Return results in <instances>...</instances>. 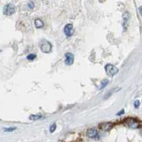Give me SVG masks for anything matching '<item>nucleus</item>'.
Wrapping results in <instances>:
<instances>
[{
    "label": "nucleus",
    "mask_w": 142,
    "mask_h": 142,
    "mask_svg": "<svg viewBox=\"0 0 142 142\" xmlns=\"http://www.w3.org/2000/svg\"><path fill=\"white\" fill-rule=\"evenodd\" d=\"M105 71H106L107 74L109 76H114L118 73L119 70L114 65H113L112 64H108L105 66Z\"/></svg>",
    "instance_id": "f257e3e1"
},
{
    "label": "nucleus",
    "mask_w": 142,
    "mask_h": 142,
    "mask_svg": "<svg viewBox=\"0 0 142 142\" xmlns=\"http://www.w3.org/2000/svg\"><path fill=\"white\" fill-rule=\"evenodd\" d=\"M14 12H15V8H14V5L9 4L4 6V9H3V13L4 15L12 16L13 14H14Z\"/></svg>",
    "instance_id": "f03ea898"
},
{
    "label": "nucleus",
    "mask_w": 142,
    "mask_h": 142,
    "mask_svg": "<svg viewBox=\"0 0 142 142\" xmlns=\"http://www.w3.org/2000/svg\"><path fill=\"white\" fill-rule=\"evenodd\" d=\"M41 50L43 52V53H50L51 50H52V45L50 42L47 41H42L41 44Z\"/></svg>",
    "instance_id": "7ed1b4c3"
},
{
    "label": "nucleus",
    "mask_w": 142,
    "mask_h": 142,
    "mask_svg": "<svg viewBox=\"0 0 142 142\" xmlns=\"http://www.w3.org/2000/svg\"><path fill=\"white\" fill-rule=\"evenodd\" d=\"M126 124L131 129H137L139 126V124L138 122L135 119H127L126 120Z\"/></svg>",
    "instance_id": "20e7f679"
},
{
    "label": "nucleus",
    "mask_w": 142,
    "mask_h": 142,
    "mask_svg": "<svg viewBox=\"0 0 142 142\" xmlns=\"http://www.w3.org/2000/svg\"><path fill=\"white\" fill-rule=\"evenodd\" d=\"M113 124L111 123H109V122H104V123H102L99 126V128L102 131H109L112 129Z\"/></svg>",
    "instance_id": "39448f33"
},
{
    "label": "nucleus",
    "mask_w": 142,
    "mask_h": 142,
    "mask_svg": "<svg viewBox=\"0 0 142 142\" xmlns=\"http://www.w3.org/2000/svg\"><path fill=\"white\" fill-rule=\"evenodd\" d=\"M129 19V14L127 12H125L122 17V26H123V28L124 29V30L127 29Z\"/></svg>",
    "instance_id": "423d86ee"
},
{
    "label": "nucleus",
    "mask_w": 142,
    "mask_h": 142,
    "mask_svg": "<svg viewBox=\"0 0 142 142\" xmlns=\"http://www.w3.org/2000/svg\"><path fill=\"white\" fill-rule=\"evenodd\" d=\"M64 32L65 34L67 36H70L73 35L74 32V29H73V26L72 24H67L64 28Z\"/></svg>",
    "instance_id": "0eeeda50"
},
{
    "label": "nucleus",
    "mask_w": 142,
    "mask_h": 142,
    "mask_svg": "<svg viewBox=\"0 0 142 142\" xmlns=\"http://www.w3.org/2000/svg\"><path fill=\"white\" fill-rule=\"evenodd\" d=\"M65 63L68 65H71L74 62V55H73V54L71 53H65Z\"/></svg>",
    "instance_id": "6e6552de"
},
{
    "label": "nucleus",
    "mask_w": 142,
    "mask_h": 142,
    "mask_svg": "<svg viewBox=\"0 0 142 142\" xmlns=\"http://www.w3.org/2000/svg\"><path fill=\"white\" fill-rule=\"evenodd\" d=\"M97 135H98V131L95 129H90L87 131V136H88L89 138H96L97 136Z\"/></svg>",
    "instance_id": "1a4fd4ad"
},
{
    "label": "nucleus",
    "mask_w": 142,
    "mask_h": 142,
    "mask_svg": "<svg viewBox=\"0 0 142 142\" xmlns=\"http://www.w3.org/2000/svg\"><path fill=\"white\" fill-rule=\"evenodd\" d=\"M35 26L36 29H40V28H42L43 26V22L39 19H37L35 20Z\"/></svg>",
    "instance_id": "9d476101"
},
{
    "label": "nucleus",
    "mask_w": 142,
    "mask_h": 142,
    "mask_svg": "<svg viewBox=\"0 0 142 142\" xmlns=\"http://www.w3.org/2000/svg\"><path fill=\"white\" fill-rule=\"evenodd\" d=\"M42 117H43L40 114H31L29 117V119L31 120H38L41 119Z\"/></svg>",
    "instance_id": "9b49d317"
},
{
    "label": "nucleus",
    "mask_w": 142,
    "mask_h": 142,
    "mask_svg": "<svg viewBox=\"0 0 142 142\" xmlns=\"http://www.w3.org/2000/svg\"><path fill=\"white\" fill-rule=\"evenodd\" d=\"M108 83H109L108 80H107V79L104 80L102 82V83H101V87L100 88V89H102L103 88H105V86H106V85L108 84Z\"/></svg>",
    "instance_id": "f8f14e48"
},
{
    "label": "nucleus",
    "mask_w": 142,
    "mask_h": 142,
    "mask_svg": "<svg viewBox=\"0 0 142 142\" xmlns=\"http://www.w3.org/2000/svg\"><path fill=\"white\" fill-rule=\"evenodd\" d=\"M36 58V55L34 54H30L27 56V59L28 60H33L34 59Z\"/></svg>",
    "instance_id": "ddd939ff"
},
{
    "label": "nucleus",
    "mask_w": 142,
    "mask_h": 142,
    "mask_svg": "<svg viewBox=\"0 0 142 142\" xmlns=\"http://www.w3.org/2000/svg\"><path fill=\"white\" fill-rule=\"evenodd\" d=\"M55 129H56V124H53L52 125L50 126V131L51 132V133H53V132H54L55 130Z\"/></svg>",
    "instance_id": "4468645a"
},
{
    "label": "nucleus",
    "mask_w": 142,
    "mask_h": 142,
    "mask_svg": "<svg viewBox=\"0 0 142 142\" xmlns=\"http://www.w3.org/2000/svg\"><path fill=\"white\" fill-rule=\"evenodd\" d=\"M15 129H16V127H12V128H6V129H4V131H7V132H11V131H14Z\"/></svg>",
    "instance_id": "2eb2a0df"
},
{
    "label": "nucleus",
    "mask_w": 142,
    "mask_h": 142,
    "mask_svg": "<svg viewBox=\"0 0 142 142\" xmlns=\"http://www.w3.org/2000/svg\"><path fill=\"white\" fill-rule=\"evenodd\" d=\"M28 7L30 9H32L34 7V2H29V4H28Z\"/></svg>",
    "instance_id": "dca6fc26"
},
{
    "label": "nucleus",
    "mask_w": 142,
    "mask_h": 142,
    "mask_svg": "<svg viewBox=\"0 0 142 142\" xmlns=\"http://www.w3.org/2000/svg\"><path fill=\"white\" fill-rule=\"evenodd\" d=\"M140 105V102H139V101L138 100H136L134 102V107H136V108H137L138 106Z\"/></svg>",
    "instance_id": "f3484780"
},
{
    "label": "nucleus",
    "mask_w": 142,
    "mask_h": 142,
    "mask_svg": "<svg viewBox=\"0 0 142 142\" xmlns=\"http://www.w3.org/2000/svg\"><path fill=\"white\" fill-rule=\"evenodd\" d=\"M124 113V109H122L121 112H119L117 113V115H119H119H121V114H123Z\"/></svg>",
    "instance_id": "a211bd4d"
},
{
    "label": "nucleus",
    "mask_w": 142,
    "mask_h": 142,
    "mask_svg": "<svg viewBox=\"0 0 142 142\" xmlns=\"http://www.w3.org/2000/svg\"><path fill=\"white\" fill-rule=\"evenodd\" d=\"M140 133H141V134L142 135V128L141 129V130H140Z\"/></svg>",
    "instance_id": "6ab92c4d"
}]
</instances>
